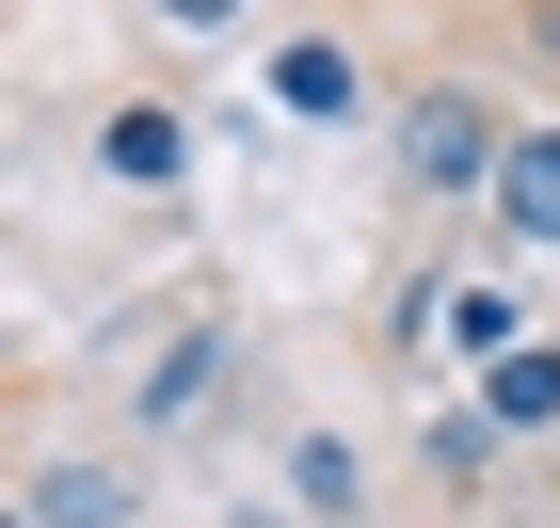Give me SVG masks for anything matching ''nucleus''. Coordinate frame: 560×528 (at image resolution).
<instances>
[{
  "label": "nucleus",
  "mask_w": 560,
  "mask_h": 528,
  "mask_svg": "<svg viewBox=\"0 0 560 528\" xmlns=\"http://www.w3.org/2000/svg\"><path fill=\"white\" fill-rule=\"evenodd\" d=\"M497 144H513V113L465 96V81H432L417 113H400V176H417V192H497Z\"/></svg>",
  "instance_id": "obj_1"
},
{
  "label": "nucleus",
  "mask_w": 560,
  "mask_h": 528,
  "mask_svg": "<svg viewBox=\"0 0 560 528\" xmlns=\"http://www.w3.org/2000/svg\"><path fill=\"white\" fill-rule=\"evenodd\" d=\"M480 209L513 224V240H545V257H560V113H528V129L497 144V192H480Z\"/></svg>",
  "instance_id": "obj_2"
},
{
  "label": "nucleus",
  "mask_w": 560,
  "mask_h": 528,
  "mask_svg": "<svg viewBox=\"0 0 560 528\" xmlns=\"http://www.w3.org/2000/svg\"><path fill=\"white\" fill-rule=\"evenodd\" d=\"M480 416H497V433H560V352L545 337L497 352V368H480Z\"/></svg>",
  "instance_id": "obj_3"
},
{
  "label": "nucleus",
  "mask_w": 560,
  "mask_h": 528,
  "mask_svg": "<svg viewBox=\"0 0 560 528\" xmlns=\"http://www.w3.org/2000/svg\"><path fill=\"white\" fill-rule=\"evenodd\" d=\"M129 513H144V496L113 481V465H48V481H33V528H129Z\"/></svg>",
  "instance_id": "obj_4"
},
{
  "label": "nucleus",
  "mask_w": 560,
  "mask_h": 528,
  "mask_svg": "<svg viewBox=\"0 0 560 528\" xmlns=\"http://www.w3.org/2000/svg\"><path fill=\"white\" fill-rule=\"evenodd\" d=\"M96 144H113V176H144V192H161V176L192 161V129H176V113H144V96H129V113H113Z\"/></svg>",
  "instance_id": "obj_5"
},
{
  "label": "nucleus",
  "mask_w": 560,
  "mask_h": 528,
  "mask_svg": "<svg viewBox=\"0 0 560 528\" xmlns=\"http://www.w3.org/2000/svg\"><path fill=\"white\" fill-rule=\"evenodd\" d=\"M272 96H289V113H352V64H337V48H289V64H272Z\"/></svg>",
  "instance_id": "obj_6"
},
{
  "label": "nucleus",
  "mask_w": 560,
  "mask_h": 528,
  "mask_svg": "<svg viewBox=\"0 0 560 528\" xmlns=\"http://www.w3.org/2000/svg\"><path fill=\"white\" fill-rule=\"evenodd\" d=\"M209 368H224V337H176V352H161V400H144V416H209Z\"/></svg>",
  "instance_id": "obj_7"
},
{
  "label": "nucleus",
  "mask_w": 560,
  "mask_h": 528,
  "mask_svg": "<svg viewBox=\"0 0 560 528\" xmlns=\"http://www.w3.org/2000/svg\"><path fill=\"white\" fill-rule=\"evenodd\" d=\"M161 33H241V0H144Z\"/></svg>",
  "instance_id": "obj_8"
},
{
  "label": "nucleus",
  "mask_w": 560,
  "mask_h": 528,
  "mask_svg": "<svg viewBox=\"0 0 560 528\" xmlns=\"http://www.w3.org/2000/svg\"><path fill=\"white\" fill-rule=\"evenodd\" d=\"M528 33H545V48H560V0H528Z\"/></svg>",
  "instance_id": "obj_9"
}]
</instances>
